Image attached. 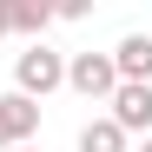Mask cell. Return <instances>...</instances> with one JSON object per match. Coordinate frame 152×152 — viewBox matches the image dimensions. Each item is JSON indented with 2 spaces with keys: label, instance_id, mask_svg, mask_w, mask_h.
Instances as JSON below:
<instances>
[{
  "label": "cell",
  "instance_id": "obj_2",
  "mask_svg": "<svg viewBox=\"0 0 152 152\" xmlns=\"http://www.w3.org/2000/svg\"><path fill=\"white\" fill-rule=\"evenodd\" d=\"M66 86L80 93V99H113V93H119L113 53H73V60H66Z\"/></svg>",
  "mask_w": 152,
  "mask_h": 152
},
{
  "label": "cell",
  "instance_id": "obj_1",
  "mask_svg": "<svg viewBox=\"0 0 152 152\" xmlns=\"http://www.w3.org/2000/svg\"><path fill=\"white\" fill-rule=\"evenodd\" d=\"M13 80H20L13 93H20V99H33V106H40V99L53 93V86H66V53H53V46H40V40H33L27 53L13 60Z\"/></svg>",
  "mask_w": 152,
  "mask_h": 152
},
{
  "label": "cell",
  "instance_id": "obj_5",
  "mask_svg": "<svg viewBox=\"0 0 152 152\" xmlns=\"http://www.w3.org/2000/svg\"><path fill=\"white\" fill-rule=\"evenodd\" d=\"M0 132H7V145H27L40 132V106L20 99V93H0Z\"/></svg>",
  "mask_w": 152,
  "mask_h": 152
},
{
  "label": "cell",
  "instance_id": "obj_6",
  "mask_svg": "<svg viewBox=\"0 0 152 152\" xmlns=\"http://www.w3.org/2000/svg\"><path fill=\"white\" fill-rule=\"evenodd\" d=\"M0 20H7V33H27V40H40L53 13H46L40 0H0Z\"/></svg>",
  "mask_w": 152,
  "mask_h": 152
},
{
  "label": "cell",
  "instance_id": "obj_11",
  "mask_svg": "<svg viewBox=\"0 0 152 152\" xmlns=\"http://www.w3.org/2000/svg\"><path fill=\"white\" fill-rule=\"evenodd\" d=\"M0 152H7V132H0Z\"/></svg>",
  "mask_w": 152,
  "mask_h": 152
},
{
  "label": "cell",
  "instance_id": "obj_7",
  "mask_svg": "<svg viewBox=\"0 0 152 152\" xmlns=\"http://www.w3.org/2000/svg\"><path fill=\"white\" fill-rule=\"evenodd\" d=\"M80 152H126V132L113 119H86L80 126Z\"/></svg>",
  "mask_w": 152,
  "mask_h": 152
},
{
  "label": "cell",
  "instance_id": "obj_3",
  "mask_svg": "<svg viewBox=\"0 0 152 152\" xmlns=\"http://www.w3.org/2000/svg\"><path fill=\"white\" fill-rule=\"evenodd\" d=\"M106 119L119 126L126 139H132V132H145V139H152V86H119V93H113V113H106Z\"/></svg>",
  "mask_w": 152,
  "mask_h": 152
},
{
  "label": "cell",
  "instance_id": "obj_4",
  "mask_svg": "<svg viewBox=\"0 0 152 152\" xmlns=\"http://www.w3.org/2000/svg\"><path fill=\"white\" fill-rule=\"evenodd\" d=\"M113 73L119 86H152V33H126L113 46Z\"/></svg>",
  "mask_w": 152,
  "mask_h": 152
},
{
  "label": "cell",
  "instance_id": "obj_9",
  "mask_svg": "<svg viewBox=\"0 0 152 152\" xmlns=\"http://www.w3.org/2000/svg\"><path fill=\"white\" fill-rule=\"evenodd\" d=\"M139 152H152V139H139Z\"/></svg>",
  "mask_w": 152,
  "mask_h": 152
},
{
  "label": "cell",
  "instance_id": "obj_10",
  "mask_svg": "<svg viewBox=\"0 0 152 152\" xmlns=\"http://www.w3.org/2000/svg\"><path fill=\"white\" fill-rule=\"evenodd\" d=\"M0 40H7V20H0Z\"/></svg>",
  "mask_w": 152,
  "mask_h": 152
},
{
  "label": "cell",
  "instance_id": "obj_8",
  "mask_svg": "<svg viewBox=\"0 0 152 152\" xmlns=\"http://www.w3.org/2000/svg\"><path fill=\"white\" fill-rule=\"evenodd\" d=\"M7 152H33V145H7Z\"/></svg>",
  "mask_w": 152,
  "mask_h": 152
}]
</instances>
